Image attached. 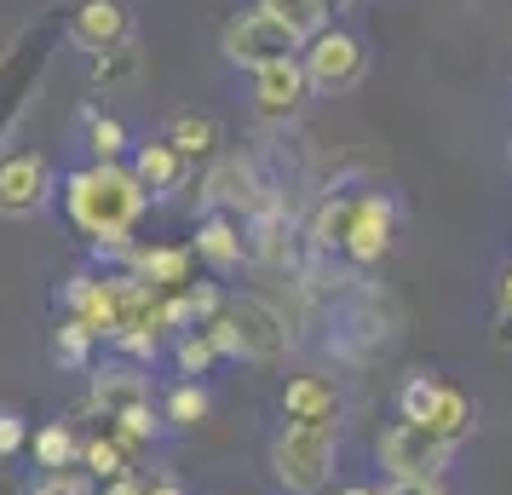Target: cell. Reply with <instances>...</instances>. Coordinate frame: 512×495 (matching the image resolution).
I'll return each instance as SVG.
<instances>
[{
    "instance_id": "cell-1",
    "label": "cell",
    "mask_w": 512,
    "mask_h": 495,
    "mask_svg": "<svg viewBox=\"0 0 512 495\" xmlns=\"http://www.w3.org/2000/svg\"><path fill=\"white\" fill-rule=\"evenodd\" d=\"M144 208H150V196L127 173V162H87L64 179V213H70L75 231L98 248V260L133 248L127 236L144 219Z\"/></svg>"
},
{
    "instance_id": "cell-2",
    "label": "cell",
    "mask_w": 512,
    "mask_h": 495,
    "mask_svg": "<svg viewBox=\"0 0 512 495\" xmlns=\"http://www.w3.org/2000/svg\"><path fill=\"white\" fill-rule=\"evenodd\" d=\"M334 455H340V432L323 426H282L271 438V467L288 495H323V484L334 478Z\"/></svg>"
},
{
    "instance_id": "cell-3",
    "label": "cell",
    "mask_w": 512,
    "mask_h": 495,
    "mask_svg": "<svg viewBox=\"0 0 512 495\" xmlns=\"http://www.w3.org/2000/svg\"><path fill=\"white\" fill-rule=\"evenodd\" d=\"M397 415L403 421H415L426 426L432 438H443V444L455 449L461 438H472V398H466L461 386H449V380L438 375H415V380H403V392H397Z\"/></svg>"
},
{
    "instance_id": "cell-4",
    "label": "cell",
    "mask_w": 512,
    "mask_h": 495,
    "mask_svg": "<svg viewBox=\"0 0 512 495\" xmlns=\"http://www.w3.org/2000/svg\"><path fill=\"white\" fill-rule=\"evenodd\" d=\"M300 70L311 93H351L363 81V70H369V52L346 29H317L300 52Z\"/></svg>"
},
{
    "instance_id": "cell-5",
    "label": "cell",
    "mask_w": 512,
    "mask_h": 495,
    "mask_svg": "<svg viewBox=\"0 0 512 495\" xmlns=\"http://www.w3.org/2000/svg\"><path fill=\"white\" fill-rule=\"evenodd\" d=\"M225 323L236 334V357H248V363H277L288 352V317L271 300H259V294H231L225 300Z\"/></svg>"
},
{
    "instance_id": "cell-6",
    "label": "cell",
    "mask_w": 512,
    "mask_h": 495,
    "mask_svg": "<svg viewBox=\"0 0 512 495\" xmlns=\"http://www.w3.org/2000/svg\"><path fill=\"white\" fill-rule=\"evenodd\" d=\"M219 52L231 58L236 70H265V64H288V58H300V41L288 35V29H277L265 12H236L231 24H225V35H219Z\"/></svg>"
},
{
    "instance_id": "cell-7",
    "label": "cell",
    "mask_w": 512,
    "mask_h": 495,
    "mask_svg": "<svg viewBox=\"0 0 512 495\" xmlns=\"http://www.w3.org/2000/svg\"><path fill=\"white\" fill-rule=\"evenodd\" d=\"M374 455H380V467L392 472V478H438V472L449 467V444L432 438V432L415 426V421L386 426L380 444H374Z\"/></svg>"
},
{
    "instance_id": "cell-8",
    "label": "cell",
    "mask_w": 512,
    "mask_h": 495,
    "mask_svg": "<svg viewBox=\"0 0 512 495\" xmlns=\"http://www.w3.org/2000/svg\"><path fill=\"white\" fill-rule=\"evenodd\" d=\"M52 202V162L41 150H12L0 156V213L6 219H29Z\"/></svg>"
},
{
    "instance_id": "cell-9",
    "label": "cell",
    "mask_w": 512,
    "mask_h": 495,
    "mask_svg": "<svg viewBox=\"0 0 512 495\" xmlns=\"http://www.w3.org/2000/svg\"><path fill=\"white\" fill-rule=\"evenodd\" d=\"M271 190L259 185L254 162H242V156H225V162L208 167V179H202V208L208 213H231V219H248V213L265 202Z\"/></svg>"
},
{
    "instance_id": "cell-10",
    "label": "cell",
    "mask_w": 512,
    "mask_h": 495,
    "mask_svg": "<svg viewBox=\"0 0 512 495\" xmlns=\"http://www.w3.org/2000/svg\"><path fill=\"white\" fill-rule=\"evenodd\" d=\"M392 231H397V208L392 196H357V213H351V236H346V260L357 265H380L392 254Z\"/></svg>"
},
{
    "instance_id": "cell-11",
    "label": "cell",
    "mask_w": 512,
    "mask_h": 495,
    "mask_svg": "<svg viewBox=\"0 0 512 495\" xmlns=\"http://www.w3.org/2000/svg\"><path fill=\"white\" fill-rule=\"evenodd\" d=\"M64 306H70L75 323H87L93 340H116L121 329V300H116V277H93V271H81L64 283Z\"/></svg>"
},
{
    "instance_id": "cell-12",
    "label": "cell",
    "mask_w": 512,
    "mask_h": 495,
    "mask_svg": "<svg viewBox=\"0 0 512 495\" xmlns=\"http://www.w3.org/2000/svg\"><path fill=\"white\" fill-rule=\"evenodd\" d=\"M70 41L87 47L93 58L110 52V47H127V41H133V12H127L121 0H81L70 12Z\"/></svg>"
},
{
    "instance_id": "cell-13",
    "label": "cell",
    "mask_w": 512,
    "mask_h": 495,
    "mask_svg": "<svg viewBox=\"0 0 512 495\" xmlns=\"http://www.w3.org/2000/svg\"><path fill=\"white\" fill-rule=\"evenodd\" d=\"M282 426H323V432H340V392L334 380L323 375H294L282 386Z\"/></svg>"
},
{
    "instance_id": "cell-14",
    "label": "cell",
    "mask_w": 512,
    "mask_h": 495,
    "mask_svg": "<svg viewBox=\"0 0 512 495\" xmlns=\"http://www.w3.org/2000/svg\"><path fill=\"white\" fill-rule=\"evenodd\" d=\"M305 93H311V87H305L300 58L254 70V116H265V121H288V116H300Z\"/></svg>"
},
{
    "instance_id": "cell-15",
    "label": "cell",
    "mask_w": 512,
    "mask_h": 495,
    "mask_svg": "<svg viewBox=\"0 0 512 495\" xmlns=\"http://www.w3.org/2000/svg\"><path fill=\"white\" fill-rule=\"evenodd\" d=\"M127 271L150 283L156 294H179L190 288V271H196V254L179 248V242H162V248H127Z\"/></svg>"
},
{
    "instance_id": "cell-16",
    "label": "cell",
    "mask_w": 512,
    "mask_h": 495,
    "mask_svg": "<svg viewBox=\"0 0 512 495\" xmlns=\"http://www.w3.org/2000/svg\"><path fill=\"white\" fill-rule=\"evenodd\" d=\"M162 144L179 156V162H213L219 156V121L208 110H179V116L162 127Z\"/></svg>"
},
{
    "instance_id": "cell-17",
    "label": "cell",
    "mask_w": 512,
    "mask_h": 495,
    "mask_svg": "<svg viewBox=\"0 0 512 495\" xmlns=\"http://www.w3.org/2000/svg\"><path fill=\"white\" fill-rule=\"evenodd\" d=\"M196 260H208L213 271H236V265L248 260V242H242V219L231 213H208L202 225H196V248H190Z\"/></svg>"
},
{
    "instance_id": "cell-18",
    "label": "cell",
    "mask_w": 512,
    "mask_h": 495,
    "mask_svg": "<svg viewBox=\"0 0 512 495\" xmlns=\"http://www.w3.org/2000/svg\"><path fill=\"white\" fill-rule=\"evenodd\" d=\"M127 173L139 179L144 196H173V190L185 185L190 167L179 162V156H173L162 139H144V144H133V162H127Z\"/></svg>"
},
{
    "instance_id": "cell-19",
    "label": "cell",
    "mask_w": 512,
    "mask_h": 495,
    "mask_svg": "<svg viewBox=\"0 0 512 495\" xmlns=\"http://www.w3.org/2000/svg\"><path fill=\"white\" fill-rule=\"evenodd\" d=\"M93 409L110 426L127 421L133 409H150V380L133 375V369H104V375L93 380Z\"/></svg>"
},
{
    "instance_id": "cell-20",
    "label": "cell",
    "mask_w": 512,
    "mask_h": 495,
    "mask_svg": "<svg viewBox=\"0 0 512 495\" xmlns=\"http://www.w3.org/2000/svg\"><path fill=\"white\" fill-rule=\"evenodd\" d=\"M254 12H265L277 29H288L300 47L317 35V29H328V6H323V0H259Z\"/></svg>"
},
{
    "instance_id": "cell-21",
    "label": "cell",
    "mask_w": 512,
    "mask_h": 495,
    "mask_svg": "<svg viewBox=\"0 0 512 495\" xmlns=\"http://www.w3.org/2000/svg\"><path fill=\"white\" fill-rule=\"evenodd\" d=\"M351 213H357V196H328L323 208L311 213V248H323V254L346 248V236H351Z\"/></svg>"
},
{
    "instance_id": "cell-22",
    "label": "cell",
    "mask_w": 512,
    "mask_h": 495,
    "mask_svg": "<svg viewBox=\"0 0 512 495\" xmlns=\"http://www.w3.org/2000/svg\"><path fill=\"white\" fill-rule=\"evenodd\" d=\"M29 449H35V461L47 472H64V467H75V455H81V438H75L64 421H52V426H41L35 438H29Z\"/></svg>"
},
{
    "instance_id": "cell-23",
    "label": "cell",
    "mask_w": 512,
    "mask_h": 495,
    "mask_svg": "<svg viewBox=\"0 0 512 495\" xmlns=\"http://www.w3.org/2000/svg\"><path fill=\"white\" fill-rule=\"evenodd\" d=\"M208 409H213L208 386H202V380H179L162 403V421L167 426H196V421H208Z\"/></svg>"
},
{
    "instance_id": "cell-24",
    "label": "cell",
    "mask_w": 512,
    "mask_h": 495,
    "mask_svg": "<svg viewBox=\"0 0 512 495\" xmlns=\"http://www.w3.org/2000/svg\"><path fill=\"white\" fill-rule=\"evenodd\" d=\"M87 81L93 87H127V81H139V47L127 41V47H110V52H98L93 58V70H87Z\"/></svg>"
},
{
    "instance_id": "cell-25",
    "label": "cell",
    "mask_w": 512,
    "mask_h": 495,
    "mask_svg": "<svg viewBox=\"0 0 512 495\" xmlns=\"http://www.w3.org/2000/svg\"><path fill=\"white\" fill-rule=\"evenodd\" d=\"M75 461H81V467L93 472V478H104V484H110V478H127V472H133V461H127L121 438H87Z\"/></svg>"
},
{
    "instance_id": "cell-26",
    "label": "cell",
    "mask_w": 512,
    "mask_h": 495,
    "mask_svg": "<svg viewBox=\"0 0 512 495\" xmlns=\"http://www.w3.org/2000/svg\"><path fill=\"white\" fill-rule=\"evenodd\" d=\"M93 346H98L93 329H87V323H75V317H64L58 334H52V363H58V369H87Z\"/></svg>"
},
{
    "instance_id": "cell-27",
    "label": "cell",
    "mask_w": 512,
    "mask_h": 495,
    "mask_svg": "<svg viewBox=\"0 0 512 495\" xmlns=\"http://www.w3.org/2000/svg\"><path fill=\"white\" fill-rule=\"evenodd\" d=\"M87 150H93V162H121L127 156V127L104 110H87Z\"/></svg>"
},
{
    "instance_id": "cell-28",
    "label": "cell",
    "mask_w": 512,
    "mask_h": 495,
    "mask_svg": "<svg viewBox=\"0 0 512 495\" xmlns=\"http://www.w3.org/2000/svg\"><path fill=\"white\" fill-rule=\"evenodd\" d=\"M173 357H179V369H185V375H208L213 363H219V352H213V340H208L202 329H185V334H179Z\"/></svg>"
},
{
    "instance_id": "cell-29",
    "label": "cell",
    "mask_w": 512,
    "mask_h": 495,
    "mask_svg": "<svg viewBox=\"0 0 512 495\" xmlns=\"http://www.w3.org/2000/svg\"><path fill=\"white\" fill-rule=\"evenodd\" d=\"M24 444H29V421L18 415V409H0V461L18 455Z\"/></svg>"
},
{
    "instance_id": "cell-30",
    "label": "cell",
    "mask_w": 512,
    "mask_h": 495,
    "mask_svg": "<svg viewBox=\"0 0 512 495\" xmlns=\"http://www.w3.org/2000/svg\"><path fill=\"white\" fill-rule=\"evenodd\" d=\"M380 495H443V484L438 478H392Z\"/></svg>"
},
{
    "instance_id": "cell-31",
    "label": "cell",
    "mask_w": 512,
    "mask_h": 495,
    "mask_svg": "<svg viewBox=\"0 0 512 495\" xmlns=\"http://www.w3.org/2000/svg\"><path fill=\"white\" fill-rule=\"evenodd\" d=\"M116 346L121 352H133V357H156V334H121Z\"/></svg>"
},
{
    "instance_id": "cell-32",
    "label": "cell",
    "mask_w": 512,
    "mask_h": 495,
    "mask_svg": "<svg viewBox=\"0 0 512 495\" xmlns=\"http://www.w3.org/2000/svg\"><path fill=\"white\" fill-rule=\"evenodd\" d=\"M98 495H144V484L133 478V472H127V478H110V484H104Z\"/></svg>"
},
{
    "instance_id": "cell-33",
    "label": "cell",
    "mask_w": 512,
    "mask_h": 495,
    "mask_svg": "<svg viewBox=\"0 0 512 495\" xmlns=\"http://www.w3.org/2000/svg\"><path fill=\"white\" fill-rule=\"evenodd\" d=\"M495 346L512 352V311H495Z\"/></svg>"
},
{
    "instance_id": "cell-34",
    "label": "cell",
    "mask_w": 512,
    "mask_h": 495,
    "mask_svg": "<svg viewBox=\"0 0 512 495\" xmlns=\"http://www.w3.org/2000/svg\"><path fill=\"white\" fill-rule=\"evenodd\" d=\"M144 495H185L179 478H156V484H144Z\"/></svg>"
},
{
    "instance_id": "cell-35",
    "label": "cell",
    "mask_w": 512,
    "mask_h": 495,
    "mask_svg": "<svg viewBox=\"0 0 512 495\" xmlns=\"http://www.w3.org/2000/svg\"><path fill=\"white\" fill-rule=\"evenodd\" d=\"M495 311H512V265H507V277H501V288H495Z\"/></svg>"
},
{
    "instance_id": "cell-36",
    "label": "cell",
    "mask_w": 512,
    "mask_h": 495,
    "mask_svg": "<svg viewBox=\"0 0 512 495\" xmlns=\"http://www.w3.org/2000/svg\"><path fill=\"white\" fill-rule=\"evenodd\" d=\"M323 6H328V12H346L351 0H323Z\"/></svg>"
},
{
    "instance_id": "cell-37",
    "label": "cell",
    "mask_w": 512,
    "mask_h": 495,
    "mask_svg": "<svg viewBox=\"0 0 512 495\" xmlns=\"http://www.w3.org/2000/svg\"><path fill=\"white\" fill-rule=\"evenodd\" d=\"M29 495H58V490H52V484H35V490H29Z\"/></svg>"
},
{
    "instance_id": "cell-38",
    "label": "cell",
    "mask_w": 512,
    "mask_h": 495,
    "mask_svg": "<svg viewBox=\"0 0 512 495\" xmlns=\"http://www.w3.org/2000/svg\"><path fill=\"white\" fill-rule=\"evenodd\" d=\"M340 495H374V490H340Z\"/></svg>"
},
{
    "instance_id": "cell-39",
    "label": "cell",
    "mask_w": 512,
    "mask_h": 495,
    "mask_svg": "<svg viewBox=\"0 0 512 495\" xmlns=\"http://www.w3.org/2000/svg\"><path fill=\"white\" fill-rule=\"evenodd\" d=\"M507 156H512V144H507Z\"/></svg>"
}]
</instances>
